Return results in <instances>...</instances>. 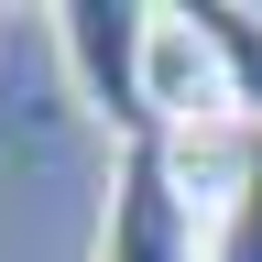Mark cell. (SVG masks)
Instances as JSON below:
<instances>
[{
	"mask_svg": "<svg viewBox=\"0 0 262 262\" xmlns=\"http://www.w3.org/2000/svg\"><path fill=\"white\" fill-rule=\"evenodd\" d=\"M44 22H55L66 88H77V110L110 131V153L153 142V88H142V66H153V0H55Z\"/></svg>",
	"mask_w": 262,
	"mask_h": 262,
	"instance_id": "obj_1",
	"label": "cell"
},
{
	"mask_svg": "<svg viewBox=\"0 0 262 262\" xmlns=\"http://www.w3.org/2000/svg\"><path fill=\"white\" fill-rule=\"evenodd\" d=\"M98 262H208V241H196V186H186L175 142H120L110 153Z\"/></svg>",
	"mask_w": 262,
	"mask_h": 262,
	"instance_id": "obj_2",
	"label": "cell"
},
{
	"mask_svg": "<svg viewBox=\"0 0 262 262\" xmlns=\"http://www.w3.org/2000/svg\"><path fill=\"white\" fill-rule=\"evenodd\" d=\"M208 262H262V131H241V153L219 164V229Z\"/></svg>",
	"mask_w": 262,
	"mask_h": 262,
	"instance_id": "obj_3",
	"label": "cell"
},
{
	"mask_svg": "<svg viewBox=\"0 0 262 262\" xmlns=\"http://www.w3.org/2000/svg\"><path fill=\"white\" fill-rule=\"evenodd\" d=\"M196 22H208V44H219V66H229L241 120L262 131V11H241V0H196Z\"/></svg>",
	"mask_w": 262,
	"mask_h": 262,
	"instance_id": "obj_4",
	"label": "cell"
}]
</instances>
